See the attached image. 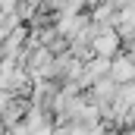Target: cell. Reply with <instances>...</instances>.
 Masks as SVG:
<instances>
[{
	"label": "cell",
	"instance_id": "6da1fadb",
	"mask_svg": "<svg viewBox=\"0 0 135 135\" xmlns=\"http://www.w3.org/2000/svg\"><path fill=\"white\" fill-rule=\"evenodd\" d=\"M132 75H135V63L132 60H119L113 66V79H119V82H129Z\"/></svg>",
	"mask_w": 135,
	"mask_h": 135
},
{
	"label": "cell",
	"instance_id": "7a4b0ae2",
	"mask_svg": "<svg viewBox=\"0 0 135 135\" xmlns=\"http://www.w3.org/2000/svg\"><path fill=\"white\" fill-rule=\"evenodd\" d=\"M113 47H116V38H113V35H107V38H98V50H101V54H110Z\"/></svg>",
	"mask_w": 135,
	"mask_h": 135
},
{
	"label": "cell",
	"instance_id": "3957f363",
	"mask_svg": "<svg viewBox=\"0 0 135 135\" xmlns=\"http://www.w3.org/2000/svg\"><path fill=\"white\" fill-rule=\"evenodd\" d=\"M28 3H32V0H28Z\"/></svg>",
	"mask_w": 135,
	"mask_h": 135
}]
</instances>
